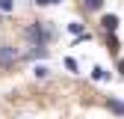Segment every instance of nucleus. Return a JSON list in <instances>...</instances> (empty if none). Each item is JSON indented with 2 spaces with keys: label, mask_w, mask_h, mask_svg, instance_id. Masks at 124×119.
I'll return each instance as SVG.
<instances>
[{
  "label": "nucleus",
  "mask_w": 124,
  "mask_h": 119,
  "mask_svg": "<svg viewBox=\"0 0 124 119\" xmlns=\"http://www.w3.org/2000/svg\"><path fill=\"white\" fill-rule=\"evenodd\" d=\"M24 36L33 42V48H44V45H47V42H50L56 33L47 27V21H36V24H30V27L24 30Z\"/></svg>",
  "instance_id": "1"
},
{
  "label": "nucleus",
  "mask_w": 124,
  "mask_h": 119,
  "mask_svg": "<svg viewBox=\"0 0 124 119\" xmlns=\"http://www.w3.org/2000/svg\"><path fill=\"white\" fill-rule=\"evenodd\" d=\"M15 60H18V51H15L12 45H0V69L15 66Z\"/></svg>",
  "instance_id": "2"
},
{
  "label": "nucleus",
  "mask_w": 124,
  "mask_h": 119,
  "mask_svg": "<svg viewBox=\"0 0 124 119\" xmlns=\"http://www.w3.org/2000/svg\"><path fill=\"white\" fill-rule=\"evenodd\" d=\"M101 24H103V30H106V33H115V30H118V15H103V18H101Z\"/></svg>",
  "instance_id": "3"
},
{
  "label": "nucleus",
  "mask_w": 124,
  "mask_h": 119,
  "mask_svg": "<svg viewBox=\"0 0 124 119\" xmlns=\"http://www.w3.org/2000/svg\"><path fill=\"white\" fill-rule=\"evenodd\" d=\"M109 110H112V113H118V116H124V101H118V98H109Z\"/></svg>",
  "instance_id": "4"
},
{
  "label": "nucleus",
  "mask_w": 124,
  "mask_h": 119,
  "mask_svg": "<svg viewBox=\"0 0 124 119\" xmlns=\"http://www.w3.org/2000/svg\"><path fill=\"white\" fill-rule=\"evenodd\" d=\"M83 6H86L89 12H98V9L103 6V0H83Z\"/></svg>",
  "instance_id": "5"
},
{
  "label": "nucleus",
  "mask_w": 124,
  "mask_h": 119,
  "mask_svg": "<svg viewBox=\"0 0 124 119\" xmlns=\"http://www.w3.org/2000/svg\"><path fill=\"white\" fill-rule=\"evenodd\" d=\"M68 30H71L74 36H83V24H80V21H71V24H68Z\"/></svg>",
  "instance_id": "6"
},
{
  "label": "nucleus",
  "mask_w": 124,
  "mask_h": 119,
  "mask_svg": "<svg viewBox=\"0 0 124 119\" xmlns=\"http://www.w3.org/2000/svg\"><path fill=\"white\" fill-rule=\"evenodd\" d=\"M33 74H36V78H47L50 69H47V66H36V69H33Z\"/></svg>",
  "instance_id": "7"
},
{
  "label": "nucleus",
  "mask_w": 124,
  "mask_h": 119,
  "mask_svg": "<svg viewBox=\"0 0 124 119\" xmlns=\"http://www.w3.org/2000/svg\"><path fill=\"white\" fill-rule=\"evenodd\" d=\"M47 57V48H33V60H44Z\"/></svg>",
  "instance_id": "8"
},
{
  "label": "nucleus",
  "mask_w": 124,
  "mask_h": 119,
  "mask_svg": "<svg viewBox=\"0 0 124 119\" xmlns=\"http://www.w3.org/2000/svg\"><path fill=\"white\" fill-rule=\"evenodd\" d=\"M92 78H95V80H106V78H109V74H106L103 69H95V71H92Z\"/></svg>",
  "instance_id": "9"
},
{
  "label": "nucleus",
  "mask_w": 124,
  "mask_h": 119,
  "mask_svg": "<svg viewBox=\"0 0 124 119\" xmlns=\"http://www.w3.org/2000/svg\"><path fill=\"white\" fill-rule=\"evenodd\" d=\"M12 9H15L12 0H0V12H12Z\"/></svg>",
  "instance_id": "10"
},
{
  "label": "nucleus",
  "mask_w": 124,
  "mask_h": 119,
  "mask_svg": "<svg viewBox=\"0 0 124 119\" xmlns=\"http://www.w3.org/2000/svg\"><path fill=\"white\" fill-rule=\"evenodd\" d=\"M65 69H71V71H77V60H71V57H68V60H65Z\"/></svg>",
  "instance_id": "11"
},
{
  "label": "nucleus",
  "mask_w": 124,
  "mask_h": 119,
  "mask_svg": "<svg viewBox=\"0 0 124 119\" xmlns=\"http://www.w3.org/2000/svg\"><path fill=\"white\" fill-rule=\"evenodd\" d=\"M33 3H39V6H47V3H62V0H33Z\"/></svg>",
  "instance_id": "12"
},
{
  "label": "nucleus",
  "mask_w": 124,
  "mask_h": 119,
  "mask_svg": "<svg viewBox=\"0 0 124 119\" xmlns=\"http://www.w3.org/2000/svg\"><path fill=\"white\" fill-rule=\"evenodd\" d=\"M118 71H121V74H124V60H118Z\"/></svg>",
  "instance_id": "13"
}]
</instances>
